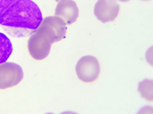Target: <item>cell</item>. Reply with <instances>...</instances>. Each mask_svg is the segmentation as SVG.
Listing matches in <instances>:
<instances>
[{
    "label": "cell",
    "instance_id": "1",
    "mask_svg": "<svg viewBox=\"0 0 153 114\" xmlns=\"http://www.w3.org/2000/svg\"><path fill=\"white\" fill-rule=\"evenodd\" d=\"M42 13L32 0H17L0 16V25L13 38L32 35L42 21Z\"/></svg>",
    "mask_w": 153,
    "mask_h": 114
},
{
    "label": "cell",
    "instance_id": "2",
    "mask_svg": "<svg viewBox=\"0 0 153 114\" xmlns=\"http://www.w3.org/2000/svg\"><path fill=\"white\" fill-rule=\"evenodd\" d=\"M67 24L57 16H50L42 19L37 31L46 35L53 43L63 39L67 33Z\"/></svg>",
    "mask_w": 153,
    "mask_h": 114
},
{
    "label": "cell",
    "instance_id": "3",
    "mask_svg": "<svg viewBox=\"0 0 153 114\" xmlns=\"http://www.w3.org/2000/svg\"><path fill=\"white\" fill-rule=\"evenodd\" d=\"M75 71L79 79L85 83H92L98 79L101 72L99 61L90 55L82 57L75 65Z\"/></svg>",
    "mask_w": 153,
    "mask_h": 114
},
{
    "label": "cell",
    "instance_id": "4",
    "mask_svg": "<svg viewBox=\"0 0 153 114\" xmlns=\"http://www.w3.org/2000/svg\"><path fill=\"white\" fill-rule=\"evenodd\" d=\"M23 78V69L19 65L7 61L0 64V90L16 86Z\"/></svg>",
    "mask_w": 153,
    "mask_h": 114
},
{
    "label": "cell",
    "instance_id": "5",
    "mask_svg": "<svg viewBox=\"0 0 153 114\" xmlns=\"http://www.w3.org/2000/svg\"><path fill=\"white\" fill-rule=\"evenodd\" d=\"M53 42L46 35L36 30L28 39V51L35 60H43L49 55Z\"/></svg>",
    "mask_w": 153,
    "mask_h": 114
},
{
    "label": "cell",
    "instance_id": "6",
    "mask_svg": "<svg viewBox=\"0 0 153 114\" xmlns=\"http://www.w3.org/2000/svg\"><path fill=\"white\" fill-rule=\"evenodd\" d=\"M120 5L116 0H98L94 8V16L102 23H108L117 18Z\"/></svg>",
    "mask_w": 153,
    "mask_h": 114
},
{
    "label": "cell",
    "instance_id": "7",
    "mask_svg": "<svg viewBox=\"0 0 153 114\" xmlns=\"http://www.w3.org/2000/svg\"><path fill=\"white\" fill-rule=\"evenodd\" d=\"M54 15L62 18L67 24H72L79 17V8L74 0H59Z\"/></svg>",
    "mask_w": 153,
    "mask_h": 114
},
{
    "label": "cell",
    "instance_id": "8",
    "mask_svg": "<svg viewBox=\"0 0 153 114\" xmlns=\"http://www.w3.org/2000/svg\"><path fill=\"white\" fill-rule=\"evenodd\" d=\"M12 45L10 38L0 32V64L4 63L12 53Z\"/></svg>",
    "mask_w": 153,
    "mask_h": 114
},
{
    "label": "cell",
    "instance_id": "9",
    "mask_svg": "<svg viewBox=\"0 0 153 114\" xmlns=\"http://www.w3.org/2000/svg\"><path fill=\"white\" fill-rule=\"evenodd\" d=\"M138 91L142 97L152 102V80H143L138 84Z\"/></svg>",
    "mask_w": 153,
    "mask_h": 114
},
{
    "label": "cell",
    "instance_id": "10",
    "mask_svg": "<svg viewBox=\"0 0 153 114\" xmlns=\"http://www.w3.org/2000/svg\"><path fill=\"white\" fill-rule=\"evenodd\" d=\"M17 0H0V16L10 8Z\"/></svg>",
    "mask_w": 153,
    "mask_h": 114
},
{
    "label": "cell",
    "instance_id": "11",
    "mask_svg": "<svg viewBox=\"0 0 153 114\" xmlns=\"http://www.w3.org/2000/svg\"><path fill=\"white\" fill-rule=\"evenodd\" d=\"M118 1H120V2H123V3H125V2H129L130 0H118Z\"/></svg>",
    "mask_w": 153,
    "mask_h": 114
},
{
    "label": "cell",
    "instance_id": "12",
    "mask_svg": "<svg viewBox=\"0 0 153 114\" xmlns=\"http://www.w3.org/2000/svg\"><path fill=\"white\" fill-rule=\"evenodd\" d=\"M141 1H150V0H141Z\"/></svg>",
    "mask_w": 153,
    "mask_h": 114
},
{
    "label": "cell",
    "instance_id": "13",
    "mask_svg": "<svg viewBox=\"0 0 153 114\" xmlns=\"http://www.w3.org/2000/svg\"><path fill=\"white\" fill-rule=\"evenodd\" d=\"M55 1H56V2H59V0H55Z\"/></svg>",
    "mask_w": 153,
    "mask_h": 114
}]
</instances>
